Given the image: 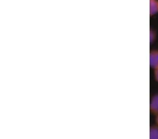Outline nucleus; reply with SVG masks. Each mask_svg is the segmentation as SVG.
Wrapping results in <instances>:
<instances>
[{
	"mask_svg": "<svg viewBox=\"0 0 158 139\" xmlns=\"http://www.w3.org/2000/svg\"><path fill=\"white\" fill-rule=\"evenodd\" d=\"M157 38V33L155 30H150V44H152L156 39Z\"/></svg>",
	"mask_w": 158,
	"mask_h": 139,
	"instance_id": "nucleus-5",
	"label": "nucleus"
},
{
	"mask_svg": "<svg viewBox=\"0 0 158 139\" xmlns=\"http://www.w3.org/2000/svg\"><path fill=\"white\" fill-rule=\"evenodd\" d=\"M154 78L155 80L158 83V68L154 70Z\"/></svg>",
	"mask_w": 158,
	"mask_h": 139,
	"instance_id": "nucleus-6",
	"label": "nucleus"
},
{
	"mask_svg": "<svg viewBox=\"0 0 158 139\" xmlns=\"http://www.w3.org/2000/svg\"><path fill=\"white\" fill-rule=\"evenodd\" d=\"M150 67L153 70L158 68V49L150 52Z\"/></svg>",
	"mask_w": 158,
	"mask_h": 139,
	"instance_id": "nucleus-1",
	"label": "nucleus"
},
{
	"mask_svg": "<svg viewBox=\"0 0 158 139\" xmlns=\"http://www.w3.org/2000/svg\"><path fill=\"white\" fill-rule=\"evenodd\" d=\"M158 14V0H150V16Z\"/></svg>",
	"mask_w": 158,
	"mask_h": 139,
	"instance_id": "nucleus-3",
	"label": "nucleus"
},
{
	"mask_svg": "<svg viewBox=\"0 0 158 139\" xmlns=\"http://www.w3.org/2000/svg\"><path fill=\"white\" fill-rule=\"evenodd\" d=\"M150 111L154 115L158 114V93L151 98L150 102Z\"/></svg>",
	"mask_w": 158,
	"mask_h": 139,
	"instance_id": "nucleus-2",
	"label": "nucleus"
},
{
	"mask_svg": "<svg viewBox=\"0 0 158 139\" xmlns=\"http://www.w3.org/2000/svg\"><path fill=\"white\" fill-rule=\"evenodd\" d=\"M155 125H158V114H157V115H155Z\"/></svg>",
	"mask_w": 158,
	"mask_h": 139,
	"instance_id": "nucleus-7",
	"label": "nucleus"
},
{
	"mask_svg": "<svg viewBox=\"0 0 158 139\" xmlns=\"http://www.w3.org/2000/svg\"><path fill=\"white\" fill-rule=\"evenodd\" d=\"M150 138L158 139V125L151 126L150 128Z\"/></svg>",
	"mask_w": 158,
	"mask_h": 139,
	"instance_id": "nucleus-4",
	"label": "nucleus"
}]
</instances>
